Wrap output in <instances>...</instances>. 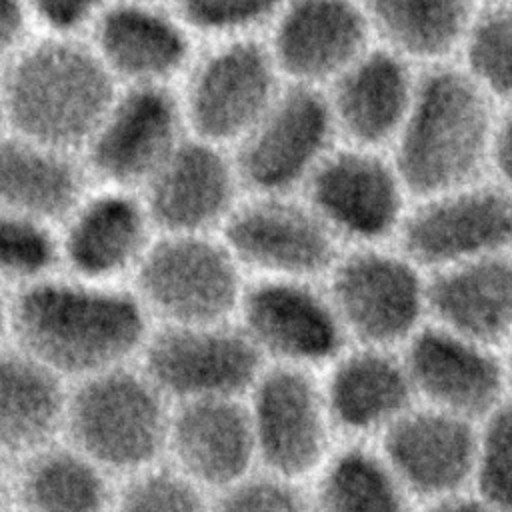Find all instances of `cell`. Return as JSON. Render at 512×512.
Listing matches in <instances>:
<instances>
[{
	"label": "cell",
	"mask_w": 512,
	"mask_h": 512,
	"mask_svg": "<svg viewBox=\"0 0 512 512\" xmlns=\"http://www.w3.org/2000/svg\"><path fill=\"white\" fill-rule=\"evenodd\" d=\"M10 326L20 348L60 378L124 366L148 340L146 308L136 296L84 278L24 286Z\"/></svg>",
	"instance_id": "6da1fadb"
},
{
	"label": "cell",
	"mask_w": 512,
	"mask_h": 512,
	"mask_svg": "<svg viewBox=\"0 0 512 512\" xmlns=\"http://www.w3.org/2000/svg\"><path fill=\"white\" fill-rule=\"evenodd\" d=\"M498 110L456 60L420 68L410 110L388 148L412 200L488 176Z\"/></svg>",
	"instance_id": "7a4b0ae2"
},
{
	"label": "cell",
	"mask_w": 512,
	"mask_h": 512,
	"mask_svg": "<svg viewBox=\"0 0 512 512\" xmlns=\"http://www.w3.org/2000/svg\"><path fill=\"white\" fill-rule=\"evenodd\" d=\"M10 132L82 152L116 90L86 36L36 32L2 68Z\"/></svg>",
	"instance_id": "3957f363"
},
{
	"label": "cell",
	"mask_w": 512,
	"mask_h": 512,
	"mask_svg": "<svg viewBox=\"0 0 512 512\" xmlns=\"http://www.w3.org/2000/svg\"><path fill=\"white\" fill-rule=\"evenodd\" d=\"M170 416L146 372L118 366L80 380L64 424L74 448L104 470L138 472L168 446Z\"/></svg>",
	"instance_id": "277c9868"
},
{
	"label": "cell",
	"mask_w": 512,
	"mask_h": 512,
	"mask_svg": "<svg viewBox=\"0 0 512 512\" xmlns=\"http://www.w3.org/2000/svg\"><path fill=\"white\" fill-rule=\"evenodd\" d=\"M264 36L202 42L178 82L188 132L234 148L284 88Z\"/></svg>",
	"instance_id": "5b68a950"
},
{
	"label": "cell",
	"mask_w": 512,
	"mask_h": 512,
	"mask_svg": "<svg viewBox=\"0 0 512 512\" xmlns=\"http://www.w3.org/2000/svg\"><path fill=\"white\" fill-rule=\"evenodd\" d=\"M328 296L348 338L400 350L426 322V272L398 246H354L330 268Z\"/></svg>",
	"instance_id": "8992f818"
},
{
	"label": "cell",
	"mask_w": 512,
	"mask_h": 512,
	"mask_svg": "<svg viewBox=\"0 0 512 512\" xmlns=\"http://www.w3.org/2000/svg\"><path fill=\"white\" fill-rule=\"evenodd\" d=\"M240 264L210 234H162L136 266L138 300L166 324L226 322L244 286Z\"/></svg>",
	"instance_id": "52a82bcc"
},
{
	"label": "cell",
	"mask_w": 512,
	"mask_h": 512,
	"mask_svg": "<svg viewBox=\"0 0 512 512\" xmlns=\"http://www.w3.org/2000/svg\"><path fill=\"white\" fill-rule=\"evenodd\" d=\"M338 142L326 92L286 82L232 154L244 192L302 194Z\"/></svg>",
	"instance_id": "ba28073f"
},
{
	"label": "cell",
	"mask_w": 512,
	"mask_h": 512,
	"mask_svg": "<svg viewBox=\"0 0 512 512\" xmlns=\"http://www.w3.org/2000/svg\"><path fill=\"white\" fill-rule=\"evenodd\" d=\"M396 246L426 274L512 252V194L484 176L412 200Z\"/></svg>",
	"instance_id": "9c48e42d"
},
{
	"label": "cell",
	"mask_w": 512,
	"mask_h": 512,
	"mask_svg": "<svg viewBox=\"0 0 512 512\" xmlns=\"http://www.w3.org/2000/svg\"><path fill=\"white\" fill-rule=\"evenodd\" d=\"M304 200L340 242L386 244L412 198L386 150L338 142L302 190Z\"/></svg>",
	"instance_id": "30bf717a"
},
{
	"label": "cell",
	"mask_w": 512,
	"mask_h": 512,
	"mask_svg": "<svg viewBox=\"0 0 512 512\" xmlns=\"http://www.w3.org/2000/svg\"><path fill=\"white\" fill-rule=\"evenodd\" d=\"M188 134L176 86H120L80 156L100 186L140 192Z\"/></svg>",
	"instance_id": "8fae6325"
},
{
	"label": "cell",
	"mask_w": 512,
	"mask_h": 512,
	"mask_svg": "<svg viewBox=\"0 0 512 512\" xmlns=\"http://www.w3.org/2000/svg\"><path fill=\"white\" fill-rule=\"evenodd\" d=\"M222 240L240 266L264 278L312 280L330 272L340 240L296 194H250L240 200L226 224Z\"/></svg>",
	"instance_id": "7c38bea8"
},
{
	"label": "cell",
	"mask_w": 512,
	"mask_h": 512,
	"mask_svg": "<svg viewBox=\"0 0 512 512\" xmlns=\"http://www.w3.org/2000/svg\"><path fill=\"white\" fill-rule=\"evenodd\" d=\"M246 404L256 460L270 474L298 480L328 460L334 428L322 384L308 368L274 364L252 384Z\"/></svg>",
	"instance_id": "4fadbf2b"
},
{
	"label": "cell",
	"mask_w": 512,
	"mask_h": 512,
	"mask_svg": "<svg viewBox=\"0 0 512 512\" xmlns=\"http://www.w3.org/2000/svg\"><path fill=\"white\" fill-rule=\"evenodd\" d=\"M144 372L180 402L238 398L262 372V354L226 322L166 324L144 344Z\"/></svg>",
	"instance_id": "5bb4252c"
},
{
	"label": "cell",
	"mask_w": 512,
	"mask_h": 512,
	"mask_svg": "<svg viewBox=\"0 0 512 512\" xmlns=\"http://www.w3.org/2000/svg\"><path fill=\"white\" fill-rule=\"evenodd\" d=\"M86 40L118 86H178L200 48L170 0H110Z\"/></svg>",
	"instance_id": "9a60e30c"
},
{
	"label": "cell",
	"mask_w": 512,
	"mask_h": 512,
	"mask_svg": "<svg viewBox=\"0 0 512 512\" xmlns=\"http://www.w3.org/2000/svg\"><path fill=\"white\" fill-rule=\"evenodd\" d=\"M240 328L276 364L310 368L332 362L348 340L328 292L312 280L262 278L244 290Z\"/></svg>",
	"instance_id": "2e32d148"
},
{
	"label": "cell",
	"mask_w": 512,
	"mask_h": 512,
	"mask_svg": "<svg viewBox=\"0 0 512 512\" xmlns=\"http://www.w3.org/2000/svg\"><path fill=\"white\" fill-rule=\"evenodd\" d=\"M496 350L432 322L400 348L416 402L478 424L506 402L504 358Z\"/></svg>",
	"instance_id": "e0dca14e"
},
{
	"label": "cell",
	"mask_w": 512,
	"mask_h": 512,
	"mask_svg": "<svg viewBox=\"0 0 512 512\" xmlns=\"http://www.w3.org/2000/svg\"><path fill=\"white\" fill-rule=\"evenodd\" d=\"M244 190L230 148L188 134L138 192L162 234L222 228Z\"/></svg>",
	"instance_id": "ac0fdd59"
},
{
	"label": "cell",
	"mask_w": 512,
	"mask_h": 512,
	"mask_svg": "<svg viewBox=\"0 0 512 512\" xmlns=\"http://www.w3.org/2000/svg\"><path fill=\"white\" fill-rule=\"evenodd\" d=\"M264 40L284 82L320 90L374 44L362 0H286Z\"/></svg>",
	"instance_id": "d6986e66"
},
{
	"label": "cell",
	"mask_w": 512,
	"mask_h": 512,
	"mask_svg": "<svg viewBox=\"0 0 512 512\" xmlns=\"http://www.w3.org/2000/svg\"><path fill=\"white\" fill-rule=\"evenodd\" d=\"M478 436V422L416 402L378 436V452L410 498L426 504L474 486Z\"/></svg>",
	"instance_id": "ffe728a7"
},
{
	"label": "cell",
	"mask_w": 512,
	"mask_h": 512,
	"mask_svg": "<svg viewBox=\"0 0 512 512\" xmlns=\"http://www.w3.org/2000/svg\"><path fill=\"white\" fill-rule=\"evenodd\" d=\"M418 74V66L374 42L324 90L340 142L388 152L410 110Z\"/></svg>",
	"instance_id": "44dd1931"
},
{
	"label": "cell",
	"mask_w": 512,
	"mask_h": 512,
	"mask_svg": "<svg viewBox=\"0 0 512 512\" xmlns=\"http://www.w3.org/2000/svg\"><path fill=\"white\" fill-rule=\"evenodd\" d=\"M154 224L138 192L100 186L64 220L60 260L76 278L106 282L136 270L152 244Z\"/></svg>",
	"instance_id": "7402d4cb"
},
{
	"label": "cell",
	"mask_w": 512,
	"mask_h": 512,
	"mask_svg": "<svg viewBox=\"0 0 512 512\" xmlns=\"http://www.w3.org/2000/svg\"><path fill=\"white\" fill-rule=\"evenodd\" d=\"M322 384L336 430L380 436L416 404V394L396 348L356 344L342 350Z\"/></svg>",
	"instance_id": "603a6c76"
},
{
	"label": "cell",
	"mask_w": 512,
	"mask_h": 512,
	"mask_svg": "<svg viewBox=\"0 0 512 512\" xmlns=\"http://www.w3.org/2000/svg\"><path fill=\"white\" fill-rule=\"evenodd\" d=\"M168 448L198 486L224 490L248 476L256 460L248 408L238 398L180 402L170 416Z\"/></svg>",
	"instance_id": "cb8c5ba5"
},
{
	"label": "cell",
	"mask_w": 512,
	"mask_h": 512,
	"mask_svg": "<svg viewBox=\"0 0 512 512\" xmlns=\"http://www.w3.org/2000/svg\"><path fill=\"white\" fill-rule=\"evenodd\" d=\"M428 322L500 348L512 338V252L426 274Z\"/></svg>",
	"instance_id": "d4e9b609"
},
{
	"label": "cell",
	"mask_w": 512,
	"mask_h": 512,
	"mask_svg": "<svg viewBox=\"0 0 512 512\" xmlns=\"http://www.w3.org/2000/svg\"><path fill=\"white\" fill-rule=\"evenodd\" d=\"M78 152L16 132L0 136V208L48 224L64 222L88 194Z\"/></svg>",
	"instance_id": "484cf974"
},
{
	"label": "cell",
	"mask_w": 512,
	"mask_h": 512,
	"mask_svg": "<svg viewBox=\"0 0 512 512\" xmlns=\"http://www.w3.org/2000/svg\"><path fill=\"white\" fill-rule=\"evenodd\" d=\"M374 42L418 68L454 62L476 0H362Z\"/></svg>",
	"instance_id": "4316f807"
},
{
	"label": "cell",
	"mask_w": 512,
	"mask_h": 512,
	"mask_svg": "<svg viewBox=\"0 0 512 512\" xmlns=\"http://www.w3.org/2000/svg\"><path fill=\"white\" fill-rule=\"evenodd\" d=\"M66 402L56 372L22 348L0 350V448L44 444L64 424Z\"/></svg>",
	"instance_id": "83f0119b"
},
{
	"label": "cell",
	"mask_w": 512,
	"mask_h": 512,
	"mask_svg": "<svg viewBox=\"0 0 512 512\" xmlns=\"http://www.w3.org/2000/svg\"><path fill=\"white\" fill-rule=\"evenodd\" d=\"M410 500L378 448L352 446L322 464L310 512H412Z\"/></svg>",
	"instance_id": "f1b7e54d"
},
{
	"label": "cell",
	"mask_w": 512,
	"mask_h": 512,
	"mask_svg": "<svg viewBox=\"0 0 512 512\" xmlns=\"http://www.w3.org/2000/svg\"><path fill=\"white\" fill-rule=\"evenodd\" d=\"M24 496L32 512H104V468L78 448L42 452L26 470Z\"/></svg>",
	"instance_id": "f546056e"
},
{
	"label": "cell",
	"mask_w": 512,
	"mask_h": 512,
	"mask_svg": "<svg viewBox=\"0 0 512 512\" xmlns=\"http://www.w3.org/2000/svg\"><path fill=\"white\" fill-rule=\"evenodd\" d=\"M456 62L498 104H512V2L478 4Z\"/></svg>",
	"instance_id": "4dcf8cb0"
},
{
	"label": "cell",
	"mask_w": 512,
	"mask_h": 512,
	"mask_svg": "<svg viewBox=\"0 0 512 512\" xmlns=\"http://www.w3.org/2000/svg\"><path fill=\"white\" fill-rule=\"evenodd\" d=\"M60 260L52 224L0 208V278L28 286L48 278Z\"/></svg>",
	"instance_id": "1f68e13d"
},
{
	"label": "cell",
	"mask_w": 512,
	"mask_h": 512,
	"mask_svg": "<svg viewBox=\"0 0 512 512\" xmlns=\"http://www.w3.org/2000/svg\"><path fill=\"white\" fill-rule=\"evenodd\" d=\"M286 0H170L202 42L264 36Z\"/></svg>",
	"instance_id": "d6a6232c"
},
{
	"label": "cell",
	"mask_w": 512,
	"mask_h": 512,
	"mask_svg": "<svg viewBox=\"0 0 512 512\" xmlns=\"http://www.w3.org/2000/svg\"><path fill=\"white\" fill-rule=\"evenodd\" d=\"M476 494L498 512H512V402H504L480 422Z\"/></svg>",
	"instance_id": "836d02e7"
},
{
	"label": "cell",
	"mask_w": 512,
	"mask_h": 512,
	"mask_svg": "<svg viewBox=\"0 0 512 512\" xmlns=\"http://www.w3.org/2000/svg\"><path fill=\"white\" fill-rule=\"evenodd\" d=\"M116 512H210L202 486L180 470H138L122 488Z\"/></svg>",
	"instance_id": "e575fe53"
},
{
	"label": "cell",
	"mask_w": 512,
	"mask_h": 512,
	"mask_svg": "<svg viewBox=\"0 0 512 512\" xmlns=\"http://www.w3.org/2000/svg\"><path fill=\"white\" fill-rule=\"evenodd\" d=\"M210 512H310V500L294 486V480L266 472L244 476L220 490Z\"/></svg>",
	"instance_id": "d590c367"
},
{
	"label": "cell",
	"mask_w": 512,
	"mask_h": 512,
	"mask_svg": "<svg viewBox=\"0 0 512 512\" xmlns=\"http://www.w3.org/2000/svg\"><path fill=\"white\" fill-rule=\"evenodd\" d=\"M36 32L86 36L110 0H24Z\"/></svg>",
	"instance_id": "8d00e7d4"
},
{
	"label": "cell",
	"mask_w": 512,
	"mask_h": 512,
	"mask_svg": "<svg viewBox=\"0 0 512 512\" xmlns=\"http://www.w3.org/2000/svg\"><path fill=\"white\" fill-rule=\"evenodd\" d=\"M488 178L512 194V104L500 106L488 152Z\"/></svg>",
	"instance_id": "74e56055"
},
{
	"label": "cell",
	"mask_w": 512,
	"mask_h": 512,
	"mask_svg": "<svg viewBox=\"0 0 512 512\" xmlns=\"http://www.w3.org/2000/svg\"><path fill=\"white\" fill-rule=\"evenodd\" d=\"M36 34L24 0H0V68Z\"/></svg>",
	"instance_id": "f35d334b"
},
{
	"label": "cell",
	"mask_w": 512,
	"mask_h": 512,
	"mask_svg": "<svg viewBox=\"0 0 512 512\" xmlns=\"http://www.w3.org/2000/svg\"><path fill=\"white\" fill-rule=\"evenodd\" d=\"M422 512H498L492 504H488L482 496L470 490L446 496L434 502H426Z\"/></svg>",
	"instance_id": "ab89813d"
},
{
	"label": "cell",
	"mask_w": 512,
	"mask_h": 512,
	"mask_svg": "<svg viewBox=\"0 0 512 512\" xmlns=\"http://www.w3.org/2000/svg\"><path fill=\"white\" fill-rule=\"evenodd\" d=\"M504 358V370H506V382H508V392L512 394V338L506 344V354Z\"/></svg>",
	"instance_id": "60d3db41"
},
{
	"label": "cell",
	"mask_w": 512,
	"mask_h": 512,
	"mask_svg": "<svg viewBox=\"0 0 512 512\" xmlns=\"http://www.w3.org/2000/svg\"><path fill=\"white\" fill-rule=\"evenodd\" d=\"M8 132V124H6V110H4V96H2V86H0V136Z\"/></svg>",
	"instance_id": "b9f144b4"
},
{
	"label": "cell",
	"mask_w": 512,
	"mask_h": 512,
	"mask_svg": "<svg viewBox=\"0 0 512 512\" xmlns=\"http://www.w3.org/2000/svg\"><path fill=\"white\" fill-rule=\"evenodd\" d=\"M6 324H10V312H6V306H4V302L0 298V336H2L4 328H6Z\"/></svg>",
	"instance_id": "7bdbcfd3"
},
{
	"label": "cell",
	"mask_w": 512,
	"mask_h": 512,
	"mask_svg": "<svg viewBox=\"0 0 512 512\" xmlns=\"http://www.w3.org/2000/svg\"><path fill=\"white\" fill-rule=\"evenodd\" d=\"M494 2H512V0H476V4H494Z\"/></svg>",
	"instance_id": "ee69618b"
}]
</instances>
